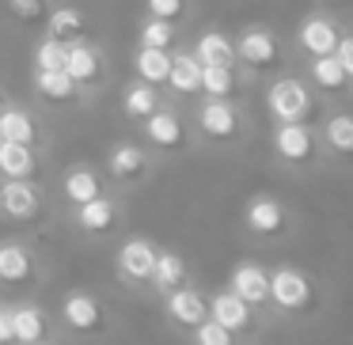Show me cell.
I'll use <instances>...</instances> for the list:
<instances>
[{
  "label": "cell",
  "mask_w": 353,
  "mask_h": 345,
  "mask_svg": "<svg viewBox=\"0 0 353 345\" xmlns=\"http://www.w3.org/2000/svg\"><path fill=\"white\" fill-rule=\"evenodd\" d=\"M266 110H270V118H274L277 125L281 122H307V114L315 110V103H312V92H307L300 80L281 76V80H274L270 92H266Z\"/></svg>",
  "instance_id": "6da1fadb"
},
{
  "label": "cell",
  "mask_w": 353,
  "mask_h": 345,
  "mask_svg": "<svg viewBox=\"0 0 353 345\" xmlns=\"http://www.w3.org/2000/svg\"><path fill=\"white\" fill-rule=\"evenodd\" d=\"M270 148L281 163H307L315 152V133L307 129V122H281L274 125V137H270Z\"/></svg>",
  "instance_id": "7a4b0ae2"
},
{
  "label": "cell",
  "mask_w": 353,
  "mask_h": 345,
  "mask_svg": "<svg viewBox=\"0 0 353 345\" xmlns=\"http://www.w3.org/2000/svg\"><path fill=\"white\" fill-rule=\"evenodd\" d=\"M312 281H307L300 269L292 266H281L270 273V300H274L281 311H304L307 304H312Z\"/></svg>",
  "instance_id": "3957f363"
},
{
  "label": "cell",
  "mask_w": 353,
  "mask_h": 345,
  "mask_svg": "<svg viewBox=\"0 0 353 345\" xmlns=\"http://www.w3.org/2000/svg\"><path fill=\"white\" fill-rule=\"evenodd\" d=\"M277 39L266 31V27H247L236 39V61H243L251 72H266L277 65Z\"/></svg>",
  "instance_id": "277c9868"
},
{
  "label": "cell",
  "mask_w": 353,
  "mask_h": 345,
  "mask_svg": "<svg viewBox=\"0 0 353 345\" xmlns=\"http://www.w3.org/2000/svg\"><path fill=\"white\" fill-rule=\"evenodd\" d=\"M198 125H201V133L213 137V140H232L243 129V114H239V107L232 99H209L205 107L198 110Z\"/></svg>",
  "instance_id": "5b68a950"
},
{
  "label": "cell",
  "mask_w": 353,
  "mask_h": 345,
  "mask_svg": "<svg viewBox=\"0 0 353 345\" xmlns=\"http://www.w3.org/2000/svg\"><path fill=\"white\" fill-rule=\"evenodd\" d=\"M42 209V194L34 182H23V178H4L0 182V213L12 216V220H31Z\"/></svg>",
  "instance_id": "8992f818"
},
{
  "label": "cell",
  "mask_w": 353,
  "mask_h": 345,
  "mask_svg": "<svg viewBox=\"0 0 353 345\" xmlns=\"http://www.w3.org/2000/svg\"><path fill=\"white\" fill-rule=\"evenodd\" d=\"M243 220H247V228H251L254 236H281L289 213H285V205L277 198L254 194V198L247 201V209H243Z\"/></svg>",
  "instance_id": "52a82bcc"
},
{
  "label": "cell",
  "mask_w": 353,
  "mask_h": 345,
  "mask_svg": "<svg viewBox=\"0 0 353 345\" xmlns=\"http://www.w3.org/2000/svg\"><path fill=\"white\" fill-rule=\"evenodd\" d=\"M156 258H160V251H156L148 239H125L122 243V251H118V273L125 277V281H137V284H145L148 277H152V269H156Z\"/></svg>",
  "instance_id": "ba28073f"
},
{
  "label": "cell",
  "mask_w": 353,
  "mask_h": 345,
  "mask_svg": "<svg viewBox=\"0 0 353 345\" xmlns=\"http://www.w3.org/2000/svg\"><path fill=\"white\" fill-rule=\"evenodd\" d=\"M61 319H65V326L77 330V334H92V330L103 326V304L92 292H72L61 304Z\"/></svg>",
  "instance_id": "9c48e42d"
},
{
  "label": "cell",
  "mask_w": 353,
  "mask_h": 345,
  "mask_svg": "<svg viewBox=\"0 0 353 345\" xmlns=\"http://www.w3.org/2000/svg\"><path fill=\"white\" fill-rule=\"evenodd\" d=\"M228 289L236 292L243 304H251V307L270 304V273L262 266H254V262H239V266L232 269Z\"/></svg>",
  "instance_id": "30bf717a"
},
{
  "label": "cell",
  "mask_w": 353,
  "mask_h": 345,
  "mask_svg": "<svg viewBox=\"0 0 353 345\" xmlns=\"http://www.w3.org/2000/svg\"><path fill=\"white\" fill-rule=\"evenodd\" d=\"M296 39H300V50H304L307 57H330L338 50V27L330 23L327 16H307L304 23H300V31H296Z\"/></svg>",
  "instance_id": "8fae6325"
},
{
  "label": "cell",
  "mask_w": 353,
  "mask_h": 345,
  "mask_svg": "<svg viewBox=\"0 0 353 345\" xmlns=\"http://www.w3.org/2000/svg\"><path fill=\"white\" fill-rule=\"evenodd\" d=\"M168 315H171V322L194 330V326H201V322L209 319V300L201 296L198 289H186L183 284V289L168 292Z\"/></svg>",
  "instance_id": "7c38bea8"
},
{
  "label": "cell",
  "mask_w": 353,
  "mask_h": 345,
  "mask_svg": "<svg viewBox=\"0 0 353 345\" xmlns=\"http://www.w3.org/2000/svg\"><path fill=\"white\" fill-rule=\"evenodd\" d=\"M209 319L221 322L224 330H232V334H239V330H251V304H243V300L236 296L232 289L216 292L213 300H209Z\"/></svg>",
  "instance_id": "4fadbf2b"
},
{
  "label": "cell",
  "mask_w": 353,
  "mask_h": 345,
  "mask_svg": "<svg viewBox=\"0 0 353 345\" xmlns=\"http://www.w3.org/2000/svg\"><path fill=\"white\" fill-rule=\"evenodd\" d=\"M145 137L152 148H163V152H175V148L186 145V129L179 122V114H171V110H156V114L145 118Z\"/></svg>",
  "instance_id": "5bb4252c"
},
{
  "label": "cell",
  "mask_w": 353,
  "mask_h": 345,
  "mask_svg": "<svg viewBox=\"0 0 353 345\" xmlns=\"http://www.w3.org/2000/svg\"><path fill=\"white\" fill-rule=\"evenodd\" d=\"M46 311L34 304H19L12 307V337H16V345H31V342H46Z\"/></svg>",
  "instance_id": "9a60e30c"
},
{
  "label": "cell",
  "mask_w": 353,
  "mask_h": 345,
  "mask_svg": "<svg viewBox=\"0 0 353 345\" xmlns=\"http://www.w3.org/2000/svg\"><path fill=\"white\" fill-rule=\"evenodd\" d=\"M34 277V258L23 243H0V281L27 284Z\"/></svg>",
  "instance_id": "2e32d148"
},
{
  "label": "cell",
  "mask_w": 353,
  "mask_h": 345,
  "mask_svg": "<svg viewBox=\"0 0 353 345\" xmlns=\"http://www.w3.org/2000/svg\"><path fill=\"white\" fill-rule=\"evenodd\" d=\"M65 72H69L72 80H77L80 87L84 84H95L103 72V61H99V50L88 46V42H72L69 54H65Z\"/></svg>",
  "instance_id": "e0dca14e"
},
{
  "label": "cell",
  "mask_w": 353,
  "mask_h": 345,
  "mask_svg": "<svg viewBox=\"0 0 353 345\" xmlns=\"http://www.w3.org/2000/svg\"><path fill=\"white\" fill-rule=\"evenodd\" d=\"M34 171H39V160H34L31 145H16V140H4L0 145V175L4 178H23V182H31Z\"/></svg>",
  "instance_id": "ac0fdd59"
},
{
  "label": "cell",
  "mask_w": 353,
  "mask_h": 345,
  "mask_svg": "<svg viewBox=\"0 0 353 345\" xmlns=\"http://www.w3.org/2000/svg\"><path fill=\"white\" fill-rule=\"evenodd\" d=\"M46 31H50V39H57L61 46H72V42L88 39V19H84V12H77V8H54L46 16Z\"/></svg>",
  "instance_id": "d6986e66"
},
{
  "label": "cell",
  "mask_w": 353,
  "mask_h": 345,
  "mask_svg": "<svg viewBox=\"0 0 353 345\" xmlns=\"http://www.w3.org/2000/svg\"><path fill=\"white\" fill-rule=\"evenodd\" d=\"M34 92L50 103H69V99H77L80 84L65 69H34Z\"/></svg>",
  "instance_id": "ffe728a7"
},
{
  "label": "cell",
  "mask_w": 353,
  "mask_h": 345,
  "mask_svg": "<svg viewBox=\"0 0 353 345\" xmlns=\"http://www.w3.org/2000/svg\"><path fill=\"white\" fill-rule=\"evenodd\" d=\"M168 87L175 95H198L201 92V61L194 54H175L168 72Z\"/></svg>",
  "instance_id": "44dd1931"
},
{
  "label": "cell",
  "mask_w": 353,
  "mask_h": 345,
  "mask_svg": "<svg viewBox=\"0 0 353 345\" xmlns=\"http://www.w3.org/2000/svg\"><path fill=\"white\" fill-rule=\"evenodd\" d=\"M77 224L84 231H110L118 224V201L110 198H92L88 205H77Z\"/></svg>",
  "instance_id": "7402d4cb"
},
{
  "label": "cell",
  "mask_w": 353,
  "mask_h": 345,
  "mask_svg": "<svg viewBox=\"0 0 353 345\" xmlns=\"http://www.w3.org/2000/svg\"><path fill=\"white\" fill-rule=\"evenodd\" d=\"M194 57L201 65H236V42L224 31H205L194 42Z\"/></svg>",
  "instance_id": "603a6c76"
},
{
  "label": "cell",
  "mask_w": 353,
  "mask_h": 345,
  "mask_svg": "<svg viewBox=\"0 0 353 345\" xmlns=\"http://www.w3.org/2000/svg\"><path fill=\"white\" fill-rule=\"evenodd\" d=\"M133 69H137L141 84H168V72H171V54L168 50H152V46H141L137 57H133Z\"/></svg>",
  "instance_id": "cb8c5ba5"
},
{
  "label": "cell",
  "mask_w": 353,
  "mask_h": 345,
  "mask_svg": "<svg viewBox=\"0 0 353 345\" xmlns=\"http://www.w3.org/2000/svg\"><path fill=\"white\" fill-rule=\"evenodd\" d=\"M107 167H110V175H114V178L133 182V178H141L148 171V156H145V148H137V145H118L114 152H110Z\"/></svg>",
  "instance_id": "d4e9b609"
},
{
  "label": "cell",
  "mask_w": 353,
  "mask_h": 345,
  "mask_svg": "<svg viewBox=\"0 0 353 345\" xmlns=\"http://www.w3.org/2000/svg\"><path fill=\"white\" fill-rule=\"evenodd\" d=\"M152 289L156 292H175V289H183L186 284V262L179 258V254H171V251H160V258H156V269H152Z\"/></svg>",
  "instance_id": "484cf974"
},
{
  "label": "cell",
  "mask_w": 353,
  "mask_h": 345,
  "mask_svg": "<svg viewBox=\"0 0 353 345\" xmlns=\"http://www.w3.org/2000/svg\"><path fill=\"white\" fill-rule=\"evenodd\" d=\"M201 92L209 99H232L239 92V76L232 65H201Z\"/></svg>",
  "instance_id": "4316f807"
},
{
  "label": "cell",
  "mask_w": 353,
  "mask_h": 345,
  "mask_svg": "<svg viewBox=\"0 0 353 345\" xmlns=\"http://www.w3.org/2000/svg\"><path fill=\"white\" fill-rule=\"evenodd\" d=\"M0 137L16 140V145H34L39 129H34V122H31V114H27V110L4 107V110H0Z\"/></svg>",
  "instance_id": "83f0119b"
},
{
  "label": "cell",
  "mask_w": 353,
  "mask_h": 345,
  "mask_svg": "<svg viewBox=\"0 0 353 345\" xmlns=\"http://www.w3.org/2000/svg\"><path fill=\"white\" fill-rule=\"evenodd\" d=\"M99 175H95L92 167H72L69 175H65V198L72 201V205H88L92 198H99Z\"/></svg>",
  "instance_id": "f1b7e54d"
},
{
  "label": "cell",
  "mask_w": 353,
  "mask_h": 345,
  "mask_svg": "<svg viewBox=\"0 0 353 345\" xmlns=\"http://www.w3.org/2000/svg\"><path fill=\"white\" fill-rule=\"evenodd\" d=\"M122 110H125V118L145 122L148 114H156V110H160V95H156L152 84H133L130 92L122 95Z\"/></svg>",
  "instance_id": "f546056e"
},
{
  "label": "cell",
  "mask_w": 353,
  "mask_h": 345,
  "mask_svg": "<svg viewBox=\"0 0 353 345\" xmlns=\"http://www.w3.org/2000/svg\"><path fill=\"white\" fill-rule=\"evenodd\" d=\"M323 137H327L330 152L353 160V114H330L323 125Z\"/></svg>",
  "instance_id": "4dcf8cb0"
},
{
  "label": "cell",
  "mask_w": 353,
  "mask_h": 345,
  "mask_svg": "<svg viewBox=\"0 0 353 345\" xmlns=\"http://www.w3.org/2000/svg\"><path fill=\"white\" fill-rule=\"evenodd\" d=\"M307 76H312L315 87H323V92H342V87L350 84V76H345L342 65L334 61V54H330V57H312Z\"/></svg>",
  "instance_id": "1f68e13d"
},
{
  "label": "cell",
  "mask_w": 353,
  "mask_h": 345,
  "mask_svg": "<svg viewBox=\"0 0 353 345\" xmlns=\"http://www.w3.org/2000/svg\"><path fill=\"white\" fill-rule=\"evenodd\" d=\"M171 42H175V23H168V19H148V23L141 27V46L168 50Z\"/></svg>",
  "instance_id": "d6a6232c"
},
{
  "label": "cell",
  "mask_w": 353,
  "mask_h": 345,
  "mask_svg": "<svg viewBox=\"0 0 353 345\" xmlns=\"http://www.w3.org/2000/svg\"><path fill=\"white\" fill-rule=\"evenodd\" d=\"M65 54H69V46H61L57 39H42L39 46H34V69H65Z\"/></svg>",
  "instance_id": "836d02e7"
},
{
  "label": "cell",
  "mask_w": 353,
  "mask_h": 345,
  "mask_svg": "<svg viewBox=\"0 0 353 345\" xmlns=\"http://www.w3.org/2000/svg\"><path fill=\"white\" fill-rule=\"evenodd\" d=\"M194 345H236V334L224 330L221 322L205 319L201 326H194Z\"/></svg>",
  "instance_id": "e575fe53"
},
{
  "label": "cell",
  "mask_w": 353,
  "mask_h": 345,
  "mask_svg": "<svg viewBox=\"0 0 353 345\" xmlns=\"http://www.w3.org/2000/svg\"><path fill=\"white\" fill-rule=\"evenodd\" d=\"M8 8L19 23H39L50 16V0H8Z\"/></svg>",
  "instance_id": "d590c367"
},
{
  "label": "cell",
  "mask_w": 353,
  "mask_h": 345,
  "mask_svg": "<svg viewBox=\"0 0 353 345\" xmlns=\"http://www.w3.org/2000/svg\"><path fill=\"white\" fill-rule=\"evenodd\" d=\"M145 4H148V19H168V23H175L186 12V0H145Z\"/></svg>",
  "instance_id": "8d00e7d4"
},
{
  "label": "cell",
  "mask_w": 353,
  "mask_h": 345,
  "mask_svg": "<svg viewBox=\"0 0 353 345\" xmlns=\"http://www.w3.org/2000/svg\"><path fill=\"white\" fill-rule=\"evenodd\" d=\"M334 61L342 65V72L353 80V34H342L338 39V50H334Z\"/></svg>",
  "instance_id": "74e56055"
},
{
  "label": "cell",
  "mask_w": 353,
  "mask_h": 345,
  "mask_svg": "<svg viewBox=\"0 0 353 345\" xmlns=\"http://www.w3.org/2000/svg\"><path fill=\"white\" fill-rule=\"evenodd\" d=\"M12 307H0V345H12Z\"/></svg>",
  "instance_id": "f35d334b"
},
{
  "label": "cell",
  "mask_w": 353,
  "mask_h": 345,
  "mask_svg": "<svg viewBox=\"0 0 353 345\" xmlns=\"http://www.w3.org/2000/svg\"><path fill=\"white\" fill-rule=\"evenodd\" d=\"M323 4H330V8H350L353 0H323Z\"/></svg>",
  "instance_id": "ab89813d"
},
{
  "label": "cell",
  "mask_w": 353,
  "mask_h": 345,
  "mask_svg": "<svg viewBox=\"0 0 353 345\" xmlns=\"http://www.w3.org/2000/svg\"><path fill=\"white\" fill-rule=\"evenodd\" d=\"M31 345H50V342H31Z\"/></svg>",
  "instance_id": "60d3db41"
},
{
  "label": "cell",
  "mask_w": 353,
  "mask_h": 345,
  "mask_svg": "<svg viewBox=\"0 0 353 345\" xmlns=\"http://www.w3.org/2000/svg\"><path fill=\"white\" fill-rule=\"evenodd\" d=\"M0 110H4V95H0Z\"/></svg>",
  "instance_id": "b9f144b4"
},
{
  "label": "cell",
  "mask_w": 353,
  "mask_h": 345,
  "mask_svg": "<svg viewBox=\"0 0 353 345\" xmlns=\"http://www.w3.org/2000/svg\"><path fill=\"white\" fill-rule=\"evenodd\" d=\"M0 145H4V137H0Z\"/></svg>",
  "instance_id": "7bdbcfd3"
}]
</instances>
